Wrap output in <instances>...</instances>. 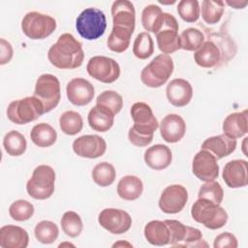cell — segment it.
I'll use <instances>...</instances> for the list:
<instances>
[{
    "label": "cell",
    "mask_w": 248,
    "mask_h": 248,
    "mask_svg": "<svg viewBox=\"0 0 248 248\" xmlns=\"http://www.w3.org/2000/svg\"><path fill=\"white\" fill-rule=\"evenodd\" d=\"M134 125L129 129V141L139 147L147 146L153 140V134L159 127L152 108L144 102L135 103L130 109Z\"/></svg>",
    "instance_id": "6da1fadb"
},
{
    "label": "cell",
    "mask_w": 248,
    "mask_h": 248,
    "mask_svg": "<svg viewBox=\"0 0 248 248\" xmlns=\"http://www.w3.org/2000/svg\"><path fill=\"white\" fill-rule=\"evenodd\" d=\"M47 59L58 69L78 68L84 59L82 45L72 34L64 33L48 49Z\"/></svg>",
    "instance_id": "7a4b0ae2"
},
{
    "label": "cell",
    "mask_w": 248,
    "mask_h": 248,
    "mask_svg": "<svg viewBox=\"0 0 248 248\" xmlns=\"http://www.w3.org/2000/svg\"><path fill=\"white\" fill-rule=\"evenodd\" d=\"M191 215L196 222L210 230L221 229L228 221V213L220 204L201 198L193 203Z\"/></svg>",
    "instance_id": "3957f363"
},
{
    "label": "cell",
    "mask_w": 248,
    "mask_h": 248,
    "mask_svg": "<svg viewBox=\"0 0 248 248\" xmlns=\"http://www.w3.org/2000/svg\"><path fill=\"white\" fill-rule=\"evenodd\" d=\"M173 61L169 54H159L147 64L140 73V79L150 88H158L165 84L172 75Z\"/></svg>",
    "instance_id": "277c9868"
},
{
    "label": "cell",
    "mask_w": 248,
    "mask_h": 248,
    "mask_svg": "<svg viewBox=\"0 0 248 248\" xmlns=\"http://www.w3.org/2000/svg\"><path fill=\"white\" fill-rule=\"evenodd\" d=\"M6 112L8 119L17 125L32 122L46 113L44 105L34 95L11 102Z\"/></svg>",
    "instance_id": "5b68a950"
},
{
    "label": "cell",
    "mask_w": 248,
    "mask_h": 248,
    "mask_svg": "<svg viewBox=\"0 0 248 248\" xmlns=\"http://www.w3.org/2000/svg\"><path fill=\"white\" fill-rule=\"evenodd\" d=\"M76 28L85 40L93 41L104 35L107 18L103 11L97 8H86L77 17Z\"/></svg>",
    "instance_id": "8992f818"
},
{
    "label": "cell",
    "mask_w": 248,
    "mask_h": 248,
    "mask_svg": "<svg viewBox=\"0 0 248 248\" xmlns=\"http://www.w3.org/2000/svg\"><path fill=\"white\" fill-rule=\"evenodd\" d=\"M55 171L48 165H40L32 172L26 183L28 195L35 200H46L54 192Z\"/></svg>",
    "instance_id": "52a82bcc"
},
{
    "label": "cell",
    "mask_w": 248,
    "mask_h": 248,
    "mask_svg": "<svg viewBox=\"0 0 248 248\" xmlns=\"http://www.w3.org/2000/svg\"><path fill=\"white\" fill-rule=\"evenodd\" d=\"M56 29V20L39 12L27 13L21 20V30L29 39L43 40Z\"/></svg>",
    "instance_id": "ba28073f"
},
{
    "label": "cell",
    "mask_w": 248,
    "mask_h": 248,
    "mask_svg": "<svg viewBox=\"0 0 248 248\" xmlns=\"http://www.w3.org/2000/svg\"><path fill=\"white\" fill-rule=\"evenodd\" d=\"M34 96L38 98L45 108V112H49L57 107L61 98L60 82L51 74L41 75L35 84Z\"/></svg>",
    "instance_id": "9c48e42d"
},
{
    "label": "cell",
    "mask_w": 248,
    "mask_h": 248,
    "mask_svg": "<svg viewBox=\"0 0 248 248\" xmlns=\"http://www.w3.org/2000/svg\"><path fill=\"white\" fill-rule=\"evenodd\" d=\"M86 70L90 77L104 83H112L120 76L119 64L114 59L102 55L91 57Z\"/></svg>",
    "instance_id": "30bf717a"
},
{
    "label": "cell",
    "mask_w": 248,
    "mask_h": 248,
    "mask_svg": "<svg viewBox=\"0 0 248 248\" xmlns=\"http://www.w3.org/2000/svg\"><path fill=\"white\" fill-rule=\"evenodd\" d=\"M178 28L179 25L176 18L169 13H164V24L156 34L158 48L162 53L170 54L181 48Z\"/></svg>",
    "instance_id": "8fae6325"
},
{
    "label": "cell",
    "mask_w": 248,
    "mask_h": 248,
    "mask_svg": "<svg viewBox=\"0 0 248 248\" xmlns=\"http://www.w3.org/2000/svg\"><path fill=\"white\" fill-rule=\"evenodd\" d=\"M98 222L108 232L113 234H121L130 230L132 226V217L130 214L118 208H105L99 216Z\"/></svg>",
    "instance_id": "7c38bea8"
},
{
    "label": "cell",
    "mask_w": 248,
    "mask_h": 248,
    "mask_svg": "<svg viewBox=\"0 0 248 248\" xmlns=\"http://www.w3.org/2000/svg\"><path fill=\"white\" fill-rule=\"evenodd\" d=\"M188 201V192L186 188L179 184L167 186L159 199L160 209L167 214H175L180 212Z\"/></svg>",
    "instance_id": "4fadbf2b"
},
{
    "label": "cell",
    "mask_w": 248,
    "mask_h": 248,
    "mask_svg": "<svg viewBox=\"0 0 248 248\" xmlns=\"http://www.w3.org/2000/svg\"><path fill=\"white\" fill-rule=\"evenodd\" d=\"M192 171L202 181L215 180L219 175V165L217 159L209 151L201 149L193 159Z\"/></svg>",
    "instance_id": "5bb4252c"
},
{
    "label": "cell",
    "mask_w": 248,
    "mask_h": 248,
    "mask_svg": "<svg viewBox=\"0 0 248 248\" xmlns=\"http://www.w3.org/2000/svg\"><path fill=\"white\" fill-rule=\"evenodd\" d=\"M73 150L79 157L95 159L105 154L107 142L98 135H84L74 140Z\"/></svg>",
    "instance_id": "9a60e30c"
},
{
    "label": "cell",
    "mask_w": 248,
    "mask_h": 248,
    "mask_svg": "<svg viewBox=\"0 0 248 248\" xmlns=\"http://www.w3.org/2000/svg\"><path fill=\"white\" fill-rule=\"evenodd\" d=\"M111 16L113 23L112 27L134 33L136 25V11L131 1H114L111 5Z\"/></svg>",
    "instance_id": "2e32d148"
},
{
    "label": "cell",
    "mask_w": 248,
    "mask_h": 248,
    "mask_svg": "<svg viewBox=\"0 0 248 248\" xmlns=\"http://www.w3.org/2000/svg\"><path fill=\"white\" fill-rule=\"evenodd\" d=\"M68 100L75 106L82 107L88 105L94 98L95 90L90 81L82 78L71 79L66 86Z\"/></svg>",
    "instance_id": "e0dca14e"
},
{
    "label": "cell",
    "mask_w": 248,
    "mask_h": 248,
    "mask_svg": "<svg viewBox=\"0 0 248 248\" xmlns=\"http://www.w3.org/2000/svg\"><path fill=\"white\" fill-rule=\"evenodd\" d=\"M160 134L163 140L169 143L178 142L185 135L186 123L184 119L175 113L167 114L159 124Z\"/></svg>",
    "instance_id": "ac0fdd59"
},
{
    "label": "cell",
    "mask_w": 248,
    "mask_h": 248,
    "mask_svg": "<svg viewBox=\"0 0 248 248\" xmlns=\"http://www.w3.org/2000/svg\"><path fill=\"white\" fill-rule=\"evenodd\" d=\"M222 177L229 188H241L248 184L247 161L232 160L228 162L223 170Z\"/></svg>",
    "instance_id": "d6986e66"
},
{
    "label": "cell",
    "mask_w": 248,
    "mask_h": 248,
    "mask_svg": "<svg viewBox=\"0 0 248 248\" xmlns=\"http://www.w3.org/2000/svg\"><path fill=\"white\" fill-rule=\"evenodd\" d=\"M166 94L169 102L172 106L181 108L190 103L193 97V88L188 80L184 78H174L167 85Z\"/></svg>",
    "instance_id": "ffe728a7"
},
{
    "label": "cell",
    "mask_w": 248,
    "mask_h": 248,
    "mask_svg": "<svg viewBox=\"0 0 248 248\" xmlns=\"http://www.w3.org/2000/svg\"><path fill=\"white\" fill-rule=\"evenodd\" d=\"M235 148L236 140L229 137L224 133L206 139L201 147V149L207 150L213 154L217 160L231 155L235 150Z\"/></svg>",
    "instance_id": "44dd1931"
},
{
    "label": "cell",
    "mask_w": 248,
    "mask_h": 248,
    "mask_svg": "<svg viewBox=\"0 0 248 248\" xmlns=\"http://www.w3.org/2000/svg\"><path fill=\"white\" fill-rule=\"evenodd\" d=\"M29 243L28 232L21 227L6 225L0 229V247L26 248Z\"/></svg>",
    "instance_id": "7402d4cb"
},
{
    "label": "cell",
    "mask_w": 248,
    "mask_h": 248,
    "mask_svg": "<svg viewBox=\"0 0 248 248\" xmlns=\"http://www.w3.org/2000/svg\"><path fill=\"white\" fill-rule=\"evenodd\" d=\"M144 162L152 170H161L168 168L172 160L170 149L165 144H155L144 152Z\"/></svg>",
    "instance_id": "603a6c76"
},
{
    "label": "cell",
    "mask_w": 248,
    "mask_h": 248,
    "mask_svg": "<svg viewBox=\"0 0 248 248\" xmlns=\"http://www.w3.org/2000/svg\"><path fill=\"white\" fill-rule=\"evenodd\" d=\"M248 132L247 109L229 114L223 122V133L233 139H239Z\"/></svg>",
    "instance_id": "cb8c5ba5"
},
{
    "label": "cell",
    "mask_w": 248,
    "mask_h": 248,
    "mask_svg": "<svg viewBox=\"0 0 248 248\" xmlns=\"http://www.w3.org/2000/svg\"><path fill=\"white\" fill-rule=\"evenodd\" d=\"M87 121L93 130L105 133L112 127L114 122V114L107 108L96 105L89 110Z\"/></svg>",
    "instance_id": "d4e9b609"
},
{
    "label": "cell",
    "mask_w": 248,
    "mask_h": 248,
    "mask_svg": "<svg viewBox=\"0 0 248 248\" xmlns=\"http://www.w3.org/2000/svg\"><path fill=\"white\" fill-rule=\"evenodd\" d=\"M194 60L202 68H213L221 60L220 49L213 42L206 41L195 51Z\"/></svg>",
    "instance_id": "484cf974"
},
{
    "label": "cell",
    "mask_w": 248,
    "mask_h": 248,
    "mask_svg": "<svg viewBox=\"0 0 248 248\" xmlns=\"http://www.w3.org/2000/svg\"><path fill=\"white\" fill-rule=\"evenodd\" d=\"M145 239L152 245L164 246L170 243V232L164 221L152 220L143 230Z\"/></svg>",
    "instance_id": "4316f807"
},
{
    "label": "cell",
    "mask_w": 248,
    "mask_h": 248,
    "mask_svg": "<svg viewBox=\"0 0 248 248\" xmlns=\"http://www.w3.org/2000/svg\"><path fill=\"white\" fill-rule=\"evenodd\" d=\"M143 191L141 179L136 175L123 176L117 184V194L125 201H135L140 197Z\"/></svg>",
    "instance_id": "83f0119b"
},
{
    "label": "cell",
    "mask_w": 248,
    "mask_h": 248,
    "mask_svg": "<svg viewBox=\"0 0 248 248\" xmlns=\"http://www.w3.org/2000/svg\"><path fill=\"white\" fill-rule=\"evenodd\" d=\"M141 23L147 32L157 34L164 24V13L162 9L155 4L144 7L141 13Z\"/></svg>",
    "instance_id": "f1b7e54d"
},
{
    "label": "cell",
    "mask_w": 248,
    "mask_h": 248,
    "mask_svg": "<svg viewBox=\"0 0 248 248\" xmlns=\"http://www.w3.org/2000/svg\"><path fill=\"white\" fill-rule=\"evenodd\" d=\"M30 139L39 147H49L56 141L57 133L51 125L42 122L32 128Z\"/></svg>",
    "instance_id": "f546056e"
},
{
    "label": "cell",
    "mask_w": 248,
    "mask_h": 248,
    "mask_svg": "<svg viewBox=\"0 0 248 248\" xmlns=\"http://www.w3.org/2000/svg\"><path fill=\"white\" fill-rule=\"evenodd\" d=\"M3 146L9 155L16 157L20 156L25 152L27 141L21 133L12 130L5 135L3 139Z\"/></svg>",
    "instance_id": "4dcf8cb0"
},
{
    "label": "cell",
    "mask_w": 248,
    "mask_h": 248,
    "mask_svg": "<svg viewBox=\"0 0 248 248\" xmlns=\"http://www.w3.org/2000/svg\"><path fill=\"white\" fill-rule=\"evenodd\" d=\"M61 131L68 136H75L82 130L83 119L81 115L75 110L63 112L59 118Z\"/></svg>",
    "instance_id": "1f68e13d"
},
{
    "label": "cell",
    "mask_w": 248,
    "mask_h": 248,
    "mask_svg": "<svg viewBox=\"0 0 248 248\" xmlns=\"http://www.w3.org/2000/svg\"><path fill=\"white\" fill-rule=\"evenodd\" d=\"M93 181L101 187H108L111 185L116 177L114 167L108 162H101L97 164L92 170Z\"/></svg>",
    "instance_id": "d6a6232c"
},
{
    "label": "cell",
    "mask_w": 248,
    "mask_h": 248,
    "mask_svg": "<svg viewBox=\"0 0 248 248\" xmlns=\"http://www.w3.org/2000/svg\"><path fill=\"white\" fill-rule=\"evenodd\" d=\"M133 33L124 29L112 27L111 32L107 40L108 47L114 52H124L130 46V41Z\"/></svg>",
    "instance_id": "836d02e7"
},
{
    "label": "cell",
    "mask_w": 248,
    "mask_h": 248,
    "mask_svg": "<svg viewBox=\"0 0 248 248\" xmlns=\"http://www.w3.org/2000/svg\"><path fill=\"white\" fill-rule=\"evenodd\" d=\"M34 234L39 242L43 244H50L57 239L59 230L55 223L48 220H43L36 225Z\"/></svg>",
    "instance_id": "e575fe53"
},
{
    "label": "cell",
    "mask_w": 248,
    "mask_h": 248,
    "mask_svg": "<svg viewBox=\"0 0 248 248\" xmlns=\"http://www.w3.org/2000/svg\"><path fill=\"white\" fill-rule=\"evenodd\" d=\"M224 1L203 0L202 2V17L207 24H216L224 14Z\"/></svg>",
    "instance_id": "d590c367"
},
{
    "label": "cell",
    "mask_w": 248,
    "mask_h": 248,
    "mask_svg": "<svg viewBox=\"0 0 248 248\" xmlns=\"http://www.w3.org/2000/svg\"><path fill=\"white\" fill-rule=\"evenodd\" d=\"M179 38L181 48L187 51H196L204 43V35L202 32L194 27L183 30Z\"/></svg>",
    "instance_id": "8d00e7d4"
},
{
    "label": "cell",
    "mask_w": 248,
    "mask_h": 248,
    "mask_svg": "<svg viewBox=\"0 0 248 248\" xmlns=\"http://www.w3.org/2000/svg\"><path fill=\"white\" fill-rule=\"evenodd\" d=\"M60 226L62 231L70 237H77L78 236L83 229V224L80 216L75 211H66L61 220Z\"/></svg>",
    "instance_id": "74e56055"
},
{
    "label": "cell",
    "mask_w": 248,
    "mask_h": 248,
    "mask_svg": "<svg viewBox=\"0 0 248 248\" xmlns=\"http://www.w3.org/2000/svg\"><path fill=\"white\" fill-rule=\"evenodd\" d=\"M154 52V43L152 37L147 32L140 33L133 45V53L134 55L141 60L147 59Z\"/></svg>",
    "instance_id": "f35d334b"
},
{
    "label": "cell",
    "mask_w": 248,
    "mask_h": 248,
    "mask_svg": "<svg viewBox=\"0 0 248 248\" xmlns=\"http://www.w3.org/2000/svg\"><path fill=\"white\" fill-rule=\"evenodd\" d=\"M96 105L107 108L115 115L123 108V98L116 91L106 90L97 97Z\"/></svg>",
    "instance_id": "ab89813d"
},
{
    "label": "cell",
    "mask_w": 248,
    "mask_h": 248,
    "mask_svg": "<svg viewBox=\"0 0 248 248\" xmlns=\"http://www.w3.org/2000/svg\"><path fill=\"white\" fill-rule=\"evenodd\" d=\"M34 205L25 200H17L9 207V214L13 220L22 222L29 220L34 214Z\"/></svg>",
    "instance_id": "60d3db41"
},
{
    "label": "cell",
    "mask_w": 248,
    "mask_h": 248,
    "mask_svg": "<svg viewBox=\"0 0 248 248\" xmlns=\"http://www.w3.org/2000/svg\"><path fill=\"white\" fill-rule=\"evenodd\" d=\"M198 197L220 204L224 199V190L219 182L214 180L207 181L201 186Z\"/></svg>",
    "instance_id": "b9f144b4"
},
{
    "label": "cell",
    "mask_w": 248,
    "mask_h": 248,
    "mask_svg": "<svg viewBox=\"0 0 248 248\" xmlns=\"http://www.w3.org/2000/svg\"><path fill=\"white\" fill-rule=\"evenodd\" d=\"M200 10L197 0H181L177 5L179 16L186 22H196L200 17Z\"/></svg>",
    "instance_id": "7bdbcfd3"
},
{
    "label": "cell",
    "mask_w": 248,
    "mask_h": 248,
    "mask_svg": "<svg viewBox=\"0 0 248 248\" xmlns=\"http://www.w3.org/2000/svg\"><path fill=\"white\" fill-rule=\"evenodd\" d=\"M165 224L167 225L170 232V243L173 247H177L180 244L186 234L188 226L177 220H165Z\"/></svg>",
    "instance_id": "ee69618b"
},
{
    "label": "cell",
    "mask_w": 248,
    "mask_h": 248,
    "mask_svg": "<svg viewBox=\"0 0 248 248\" xmlns=\"http://www.w3.org/2000/svg\"><path fill=\"white\" fill-rule=\"evenodd\" d=\"M238 246L237 239L235 235L229 232H222L218 234L213 243L214 248H236Z\"/></svg>",
    "instance_id": "f6af8a7d"
},
{
    "label": "cell",
    "mask_w": 248,
    "mask_h": 248,
    "mask_svg": "<svg viewBox=\"0 0 248 248\" xmlns=\"http://www.w3.org/2000/svg\"><path fill=\"white\" fill-rule=\"evenodd\" d=\"M13 47L12 45L5 39L0 40V64L5 65L13 58Z\"/></svg>",
    "instance_id": "bcb514c9"
},
{
    "label": "cell",
    "mask_w": 248,
    "mask_h": 248,
    "mask_svg": "<svg viewBox=\"0 0 248 248\" xmlns=\"http://www.w3.org/2000/svg\"><path fill=\"white\" fill-rule=\"evenodd\" d=\"M224 3L228 4L229 6L234 8V9H243L248 4L247 1H243V2H241V1H232H232H226Z\"/></svg>",
    "instance_id": "7dc6e473"
},
{
    "label": "cell",
    "mask_w": 248,
    "mask_h": 248,
    "mask_svg": "<svg viewBox=\"0 0 248 248\" xmlns=\"http://www.w3.org/2000/svg\"><path fill=\"white\" fill-rule=\"evenodd\" d=\"M119 246H128V247H132L133 245H132L131 243H129V242L122 241V240H120V241H118V242H115V243L112 245V247H119Z\"/></svg>",
    "instance_id": "c3c4849f"
},
{
    "label": "cell",
    "mask_w": 248,
    "mask_h": 248,
    "mask_svg": "<svg viewBox=\"0 0 248 248\" xmlns=\"http://www.w3.org/2000/svg\"><path fill=\"white\" fill-rule=\"evenodd\" d=\"M65 245H67V246H74V245L71 244V243H61V244L59 245V247H63V246H65Z\"/></svg>",
    "instance_id": "681fc988"
}]
</instances>
